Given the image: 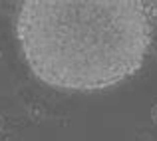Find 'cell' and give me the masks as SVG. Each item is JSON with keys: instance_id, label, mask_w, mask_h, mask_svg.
I'll use <instances>...</instances> for the list:
<instances>
[{"instance_id": "obj_2", "label": "cell", "mask_w": 157, "mask_h": 141, "mask_svg": "<svg viewBox=\"0 0 157 141\" xmlns=\"http://www.w3.org/2000/svg\"><path fill=\"white\" fill-rule=\"evenodd\" d=\"M143 8H145V16L149 22H155L157 20V2H143Z\"/></svg>"}, {"instance_id": "obj_4", "label": "cell", "mask_w": 157, "mask_h": 141, "mask_svg": "<svg viewBox=\"0 0 157 141\" xmlns=\"http://www.w3.org/2000/svg\"><path fill=\"white\" fill-rule=\"evenodd\" d=\"M2 127H4V117L0 115V129H2Z\"/></svg>"}, {"instance_id": "obj_3", "label": "cell", "mask_w": 157, "mask_h": 141, "mask_svg": "<svg viewBox=\"0 0 157 141\" xmlns=\"http://www.w3.org/2000/svg\"><path fill=\"white\" fill-rule=\"evenodd\" d=\"M151 119H153V123H157V103L151 107Z\"/></svg>"}, {"instance_id": "obj_1", "label": "cell", "mask_w": 157, "mask_h": 141, "mask_svg": "<svg viewBox=\"0 0 157 141\" xmlns=\"http://www.w3.org/2000/svg\"><path fill=\"white\" fill-rule=\"evenodd\" d=\"M16 38L40 82L70 92H98L141 70L153 26L139 0H26Z\"/></svg>"}]
</instances>
